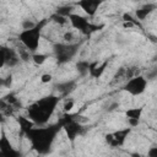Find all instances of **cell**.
<instances>
[{
    "mask_svg": "<svg viewBox=\"0 0 157 157\" xmlns=\"http://www.w3.org/2000/svg\"><path fill=\"white\" fill-rule=\"evenodd\" d=\"M63 39L66 42V43H72V40L75 39V34L72 31H66L64 34H63Z\"/></svg>",
    "mask_w": 157,
    "mask_h": 157,
    "instance_id": "obj_16",
    "label": "cell"
},
{
    "mask_svg": "<svg viewBox=\"0 0 157 157\" xmlns=\"http://www.w3.org/2000/svg\"><path fill=\"white\" fill-rule=\"evenodd\" d=\"M123 21H124V22H132V23H135V25H139V22L135 21V18H134L130 13H124V15H123Z\"/></svg>",
    "mask_w": 157,
    "mask_h": 157,
    "instance_id": "obj_18",
    "label": "cell"
},
{
    "mask_svg": "<svg viewBox=\"0 0 157 157\" xmlns=\"http://www.w3.org/2000/svg\"><path fill=\"white\" fill-rule=\"evenodd\" d=\"M58 131V128L56 129H53V128H39V129H34V126L27 131V136L33 146V148H36L38 152H47L48 148L50 147L54 137H55V134Z\"/></svg>",
    "mask_w": 157,
    "mask_h": 157,
    "instance_id": "obj_2",
    "label": "cell"
},
{
    "mask_svg": "<svg viewBox=\"0 0 157 157\" xmlns=\"http://www.w3.org/2000/svg\"><path fill=\"white\" fill-rule=\"evenodd\" d=\"M18 42L29 52H36L40 44V26H34L28 29H22L18 34Z\"/></svg>",
    "mask_w": 157,
    "mask_h": 157,
    "instance_id": "obj_3",
    "label": "cell"
},
{
    "mask_svg": "<svg viewBox=\"0 0 157 157\" xmlns=\"http://www.w3.org/2000/svg\"><path fill=\"white\" fill-rule=\"evenodd\" d=\"M74 105H75V102H74L72 99H67V101L64 103V105H63V110H64L65 113H69V112L72 110Z\"/></svg>",
    "mask_w": 157,
    "mask_h": 157,
    "instance_id": "obj_17",
    "label": "cell"
},
{
    "mask_svg": "<svg viewBox=\"0 0 157 157\" xmlns=\"http://www.w3.org/2000/svg\"><path fill=\"white\" fill-rule=\"evenodd\" d=\"M103 0H78L77 1V6L81 7L88 16H93L98 7L101 6Z\"/></svg>",
    "mask_w": 157,
    "mask_h": 157,
    "instance_id": "obj_7",
    "label": "cell"
},
{
    "mask_svg": "<svg viewBox=\"0 0 157 157\" xmlns=\"http://www.w3.org/2000/svg\"><path fill=\"white\" fill-rule=\"evenodd\" d=\"M52 78H53V76H52L50 74H43V75L40 76V81H42L43 83H49V82L52 81Z\"/></svg>",
    "mask_w": 157,
    "mask_h": 157,
    "instance_id": "obj_19",
    "label": "cell"
},
{
    "mask_svg": "<svg viewBox=\"0 0 157 157\" xmlns=\"http://www.w3.org/2000/svg\"><path fill=\"white\" fill-rule=\"evenodd\" d=\"M129 134V129H124V130H118L113 134V142L110 146H120L125 142V139Z\"/></svg>",
    "mask_w": 157,
    "mask_h": 157,
    "instance_id": "obj_10",
    "label": "cell"
},
{
    "mask_svg": "<svg viewBox=\"0 0 157 157\" xmlns=\"http://www.w3.org/2000/svg\"><path fill=\"white\" fill-rule=\"evenodd\" d=\"M155 9H156V5H155V4L145 5V6H142L141 9H139V10L136 11V16H137L139 20H145Z\"/></svg>",
    "mask_w": 157,
    "mask_h": 157,
    "instance_id": "obj_11",
    "label": "cell"
},
{
    "mask_svg": "<svg viewBox=\"0 0 157 157\" xmlns=\"http://www.w3.org/2000/svg\"><path fill=\"white\" fill-rule=\"evenodd\" d=\"M128 123L131 125V126H136L139 124V119H128Z\"/></svg>",
    "mask_w": 157,
    "mask_h": 157,
    "instance_id": "obj_22",
    "label": "cell"
},
{
    "mask_svg": "<svg viewBox=\"0 0 157 157\" xmlns=\"http://www.w3.org/2000/svg\"><path fill=\"white\" fill-rule=\"evenodd\" d=\"M105 141H107L109 145H112V142H113V134H107V135H105Z\"/></svg>",
    "mask_w": 157,
    "mask_h": 157,
    "instance_id": "obj_23",
    "label": "cell"
},
{
    "mask_svg": "<svg viewBox=\"0 0 157 157\" xmlns=\"http://www.w3.org/2000/svg\"><path fill=\"white\" fill-rule=\"evenodd\" d=\"M146 87H147V80L141 75H137V76H134L126 80V83L124 86L125 91H128L132 96L141 94L142 92H145Z\"/></svg>",
    "mask_w": 157,
    "mask_h": 157,
    "instance_id": "obj_4",
    "label": "cell"
},
{
    "mask_svg": "<svg viewBox=\"0 0 157 157\" xmlns=\"http://www.w3.org/2000/svg\"><path fill=\"white\" fill-rule=\"evenodd\" d=\"M142 114V108H130L125 112L128 119H140Z\"/></svg>",
    "mask_w": 157,
    "mask_h": 157,
    "instance_id": "obj_12",
    "label": "cell"
},
{
    "mask_svg": "<svg viewBox=\"0 0 157 157\" xmlns=\"http://www.w3.org/2000/svg\"><path fill=\"white\" fill-rule=\"evenodd\" d=\"M4 54H5V65L7 66H15L21 61L15 48H4Z\"/></svg>",
    "mask_w": 157,
    "mask_h": 157,
    "instance_id": "obj_8",
    "label": "cell"
},
{
    "mask_svg": "<svg viewBox=\"0 0 157 157\" xmlns=\"http://www.w3.org/2000/svg\"><path fill=\"white\" fill-rule=\"evenodd\" d=\"M59 102L58 97H47L28 108V117L34 124H45L52 117L56 104Z\"/></svg>",
    "mask_w": 157,
    "mask_h": 157,
    "instance_id": "obj_1",
    "label": "cell"
},
{
    "mask_svg": "<svg viewBox=\"0 0 157 157\" xmlns=\"http://www.w3.org/2000/svg\"><path fill=\"white\" fill-rule=\"evenodd\" d=\"M56 52V56L58 60L60 61H67L71 59V56L75 54L76 52V45L72 43H67V44H59L58 49H55Z\"/></svg>",
    "mask_w": 157,
    "mask_h": 157,
    "instance_id": "obj_6",
    "label": "cell"
},
{
    "mask_svg": "<svg viewBox=\"0 0 157 157\" xmlns=\"http://www.w3.org/2000/svg\"><path fill=\"white\" fill-rule=\"evenodd\" d=\"M5 83V78H1L0 77V85H4Z\"/></svg>",
    "mask_w": 157,
    "mask_h": 157,
    "instance_id": "obj_24",
    "label": "cell"
},
{
    "mask_svg": "<svg viewBox=\"0 0 157 157\" xmlns=\"http://www.w3.org/2000/svg\"><path fill=\"white\" fill-rule=\"evenodd\" d=\"M67 20H69V22L71 23V26L75 28V29H77V31H81V32H85V33H87L88 31H90V28H91V25H90V22L85 18V17H82V16H80V15H77V13H70L69 16H67Z\"/></svg>",
    "mask_w": 157,
    "mask_h": 157,
    "instance_id": "obj_5",
    "label": "cell"
},
{
    "mask_svg": "<svg viewBox=\"0 0 157 157\" xmlns=\"http://www.w3.org/2000/svg\"><path fill=\"white\" fill-rule=\"evenodd\" d=\"M47 55L45 54H42V53H36V54H32V60H33V63L34 64H37V65H42V64H44L45 61H47Z\"/></svg>",
    "mask_w": 157,
    "mask_h": 157,
    "instance_id": "obj_13",
    "label": "cell"
},
{
    "mask_svg": "<svg viewBox=\"0 0 157 157\" xmlns=\"http://www.w3.org/2000/svg\"><path fill=\"white\" fill-rule=\"evenodd\" d=\"M56 13H58V15H61V16L67 17L70 13H72V7H71V6H61V7H59V9H58Z\"/></svg>",
    "mask_w": 157,
    "mask_h": 157,
    "instance_id": "obj_15",
    "label": "cell"
},
{
    "mask_svg": "<svg viewBox=\"0 0 157 157\" xmlns=\"http://www.w3.org/2000/svg\"><path fill=\"white\" fill-rule=\"evenodd\" d=\"M52 20H53V21H54L56 25H59V26H65V25H67V23H69V20H67V17H65V16H61V15H58V13L53 15Z\"/></svg>",
    "mask_w": 157,
    "mask_h": 157,
    "instance_id": "obj_14",
    "label": "cell"
},
{
    "mask_svg": "<svg viewBox=\"0 0 157 157\" xmlns=\"http://www.w3.org/2000/svg\"><path fill=\"white\" fill-rule=\"evenodd\" d=\"M5 66V54H4V48H0V69Z\"/></svg>",
    "mask_w": 157,
    "mask_h": 157,
    "instance_id": "obj_20",
    "label": "cell"
},
{
    "mask_svg": "<svg viewBox=\"0 0 157 157\" xmlns=\"http://www.w3.org/2000/svg\"><path fill=\"white\" fill-rule=\"evenodd\" d=\"M148 157H157V147H152L150 151H148Z\"/></svg>",
    "mask_w": 157,
    "mask_h": 157,
    "instance_id": "obj_21",
    "label": "cell"
},
{
    "mask_svg": "<svg viewBox=\"0 0 157 157\" xmlns=\"http://www.w3.org/2000/svg\"><path fill=\"white\" fill-rule=\"evenodd\" d=\"M0 153L5 155V156H15L16 155V151L12 148V146L6 136H2L0 139Z\"/></svg>",
    "mask_w": 157,
    "mask_h": 157,
    "instance_id": "obj_9",
    "label": "cell"
}]
</instances>
